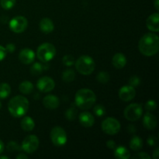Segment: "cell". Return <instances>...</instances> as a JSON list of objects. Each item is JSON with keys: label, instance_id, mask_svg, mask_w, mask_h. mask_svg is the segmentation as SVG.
Segmentation results:
<instances>
[{"label": "cell", "instance_id": "obj_42", "mask_svg": "<svg viewBox=\"0 0 159 159\" xmlns=\"http://www.w3.org/2000/svg\"><path fill=\"white\" fill-rule=\"evenodd\" d=\"M4 148H5L4 143H3L2 141L0 139V155H1V154L3 152V151H4Z\"/></svg>", "mask_w": 159, "mask_h": 159}, {"label": "cell", "instance_id": "obj_40", "mask_svg": "<svg viewBox=\"0 0 159 159\" xmlns=\"http://www.w3.org/2000/svg\"><path fill=\"white\" fill-rule=\"evenodd\" d=\"M127 130L130 133H134L136 132V129H135V127L133 125H129L128 127H127Z\"/></svg>", "mask_w": 159, "mask_h": 159}, {"label": "cell", "instance_id": "obj_38", "mask_svg": "<svg viewBox=\"0 0 159 159\" xmlns=\"http://www.w3.org/2000/svg\"><path fill=\"white\" fill-rule=\"evenodd\" d=\"M5 48H6V51L9 53H13L16 50V47L13 43H8Z\"/></svg>", "mask_w": 159, "mask_h": 159}, {"label": "cell", "instance_id": "obj_11", "mask_svg": "<svg viewBox=\"0 0 159 159\" xmlns=\"http://www.w3.org/2000/svg\"><path fill=\"white\" fill-rule=\"evenodd\" d=\"M37 87L42 93H49L54 89L55 82L51 77L44 76L37 81Z\"/></svg>", "mask_w": 159, "mask_h": 159}, {"label": "cell", "instance_id": "obj_34", "mask_svg": "<svg viewBox=\"0 0 159 159\" xmlns=\"http://www.w3.org/2000/svg\"><path fill=\"white\" fill-rule=\"evenodd\" d=\"M157 108V103L155 100H148L145 104V109L148 112L150 111H154V110H156Z\"/></svg>", "mask_w": 159, "mask_h": 159}, {"label": "cell", "instance_id": "obj_32", "mask_svg": "<svg viewBox=\"0 0 159 159\" xmlns=\"http://www.w3.org/2000/svg\"><path fill=\"white\" fill-rule=\"evenodd\" d=\"M93 111L96 116L101 117V116H103L106 114V108L105 107L102 105H97L94 107L93 109Z\"/></svg>", "mask_w": 159, "mask_h": 159}, {"label": "cell", "instance_id": "obj_18", "mask_svg": "<svg viewBox=\"0 0 159 159\" xmlns=\"http://www.w3.org/2000/svg\"><path fill=\"white\" fill-rule=\"evenodd\" d=\"M112 64L114 68H117V69H121L125 67L126 64H127V58L122 53H116L112 59Z\"/></svg>", "mask_w": 159, "mask_h": 159}, {"label": "cell", "instance_id": "obj_16", "mask_svg": "<svg viewBox=\"0 0 159 159\" xmlns=\"http://www.w3.org/2000/svg\"><path fill=\"white\" fill-rule=\"evenodd\" d=\"M79 122L81 125L84 127H93L95 123V118L93 115L89 112H82L79 116Z\"/></svg>", "mask_w": 159, "mask_h": 159}, {"label": "cell", "instance_id": "obj_5", "mask_svg": "<svg viewBox=\"0 0 159 159\" xmlns=\"http://www.w3.org/2000/svg\"><path fill=\"white\" fill-rule=\"evenodd\" d=\"M56 54L55 47L50 43H42L37 51V57L42 62H48L52 60Z\"/></svg>", "mask_w": 159, "mask_h": 159}, {"label": "cell", "instance_id": "obj_25", "mask_svg": "<svg viewBox=\"0 0 159 159\" xmlns=\"http://www.w3.org/2000/svg\"><path fill=\"white\" fill-rule=\"evenodd\" d=\"M75 79V73L73 70L67 69L62 73V80L65 82H71Z\"/></svg>", "mask_w": 159, "mask_h": 159}, {"label": "cell", "instance_id": "obj_28", "mask_svg": "<svg viewBox=\"0 0 159 159\" xmlns=\"http://www.w3.org/2000/svg\"><path fill=\"white\" fill-rule=\"evenodd\" d=\"M110 76L107 71H100L99 72V74L96 75V79H97L98 82H99L100 83H107V82L110 81Z\"/></svg>", "mask_w": 159, "mask_h": 159}, {"label": "cell", "instance_id": "obj_19", "mask_svg": "<svg viewBox=\"0 0 159 159\" xmlns=\"http://www.w3.org/2000/svg\"><path fill=\"white\" fill-rule=\"evenodd\" d=\"M40 30L44 34H50L54 30V25L52 20L49 18H43L39 23Z\"/></svg>", "mask_w": 159, "mask_h": 159}, {"label": "cell", "instance_id": "obj_4", "mask_svg": "<svg viewBox=\"0 0 159 159\" xmlns=\"http://www.w3.org/2000/svg\"><path fill=\"white\" fill-rule=\"evenodd\" d=\"M76 70L83 75H89L94 71L96 63L93 57L88 55H82L75 61Z\"/></svg>", "mask_w": 159, "mask_h": 159}, {"label": "cell", "instance_id": "obj_45", "mask_svg": "<svg viewBox=\"0 0 159 159\" xmlns=\"http://www.w3.org/2000/svg\"><path fill=\"white\" fill-rule=\"evenodd\" d=\"M0 159H9V157H7V156H0Z\"/></svg>", "mask_w": 159, "mask_h": 159}, {"label": "cell", "instance_id": "obj_29", "mask_svg": "<svg viewBox=\"0 0 159 159\" xmlns=\"http://www.w3.org/2000/svg\"><path fill=\"white\" fill-rule=\"evenodd\" d=\"M16 2V0H0V5L2 9L9 10L15 6Z\"/></svg>", "mask_w": 159, "mask_h": 159}, {"label": "cell", "instance_id": "obj_2", "mask_svg": "<svg viewBox=\"0 0 159 159\" xmlns=\"http://www.w3.org/2000/svg\"><path fill=\"white\" fill-rule=\"evenodd\" d=\"M29 109V100L23 96L12 97L8 103V110L14 117L20 118L24 116Z\"/></svg>", "mask_w": 159, "mask_h": 159}, {"label": "cell", "instance_id": "obj_44", "mask_svg": "<svg viewBox=\"0 0 159 159\" xmlns=\"http://www.w3.org/2000/svg\"><path fill=\"white\" fill-rule=\"evenodd\" d=\"M154 6H155V8L156 9V10L158 11V9H159V0H155V4H154Z\"/></svg>", "mask_w": 159, "mask_h": 159}, {"label": "cell", "instance_id": "obj_8", "mask_svg": "<svg viewBox=\"0 0 159 159\" xmlns=\"http://www.w3.org/2000/svg\"><path fill=\"white\" fill-rule=\"evenodd\" d=\"M102 130L104 133L109 135H115L120 130V124L113 117H108L102 123Z\"/></svg>", "mask_w": 159, "mask_h": 159}, {"label": "cell", "instance_id": "obj_26", "mask_svg": "<svg viewBox=\"0 0 159 159\" xmlns=\"http://www.w3.org/2000/svg\"><path fill=\"white\" fill-rule=\"evenodd\" d=\"M44 70V66L39 62H36L31 66L30 72L33 75H39Z\"/></svg>", "mask_w": 159, "mask_h": 159}, {"label": "cell", "instance_id": "obj_12", "mask_svg": "<svg viewBox=\"0 0 159 159\" xmlns=\"http://www.w3.org/2000/svg\"><path fill=\"white\" fill-rule=\"evenodd\" d=\"M136 96V92L134 87L130 85H125L120 89L119 97L121 100L124 102H128L132 100Z\"/></svg>", "mask_w": 159, "mask_h": 159}, {"label": "cell", "instance_id": "obj_39", "mask_svg": "<svg viewBox=\"0 0 159 159\" xmlns=\"http://www.w3.org/2000/svg\"><path fill=\"white\" fill-rule=\"evenodd\" d=\"M107 146L108 148L113 149V150H114L116 147V144L115 143L114 141H113V140H110V141H108L107 142Z\"/></svg>", "mask_w": 159, "mask_h": 159}, {"label": "cell", "instance_id": "obj_9", "mask_svg": "<svg viewBox=\"0 0 159 159\" xmlns=\"http://www.w3.org/2000/svg\"><path fill=\"white\" fill-rule=\"evenodd\" d=\"M9 29L16 34H21L24 32L28 26L26 18L23 16H17L12 18L9 23Z\"/></svg>", "mask_w": 159, "mask_h": 159}, {"label": "cell", "instance_id": "obj_21", "mask_svg": "<svg viewBox=\"0 0 159 159\" xmlns=\"http://www.w3.org/2000/svg\"><path fill=\"white\" fill-rule=\"evenodd\" d=\"M22 129L25 131H32L35 127V123H34V120L30 116H24L21 121Z\"/></svg>", "mask_w": 159, "mask_h": 159}, {"label": "cell", "instance_id": "obj_36", "mask_svg": "<svg viewBox=\"0 0 159 159\" xmlns=\"http://www.w3.org/2000/svg\"><path fill=\"white\" fill-rule=\"evenodd\" d=\"M157 143H158V139H157V138L155 136L152 135V136H150L148 138V144L150 146H155L157 144Z\"/></svg>", "mask_w": 159, "mask_h": 159}, {"label": "cell", "instance_id": "obj_37", "mask_svg": "<svg viewBox=\"0 0 159 159\" xmlns=\"http://www.w3.org/2000/svg\"><path fill=\"white\" fill-rule=\"evenodd\" d=\"M6 54H7V51H6V48L0 45V61L4 60L5 57H6Z\"/></svg>", "mask_w": 159, "mask_h": 159}, {"label": "cell", "instance_id": "obj_30", "mask_svg": "<svg viewBox=\"0 0 159 159\" xmlns=\"http://www.w3.org/2000/svg\"><path fill=\"white\" fill-rule=\"evenodd\" d=\"M6 148L9 152H15L21 150V146L19 145L15 141H10V142L8 143Z\"/></svg>", "mask_w": 159, "mask_h": 159}, {"label": "cell", "instance_id": "obj_1", "mask_svg": "<svg viewBox=\"0 0 159 159\" xmlns=\"http://www.w3.org/2000/svg\"><path fill=\"white\" fill-rule=\"evenodd\" d=\"M139 51L144 56L151 57L158 52L159 38L158 36L153 33L145 34L138 43Z\"/></svg>", "mask_w": 159, "mask_h": 159}, {"label": "cell", "instance_id": "obj_13", "mask_svg": "<svg viewBox=\"0 0 159 159\" xmlns=\"http://www.w3.org/2000/svg\"><path fill=\"white\" fill-rule=\"evenodd\" d=\"M34 58H35V53L29 48H24V49L21 50L19 54V60L24 65L31 64L32 62H34Z\"/></svg>", "mask_w": 159, "mask_h": 159}, {"label": "cell", "instance_id": "obj_31", "mask_svg": "<svg viewBox=\"0 0 159 159\" xmlns=\"http://www.w3.org/2000/svg\"><path fill=\"white\" fill-rule=\"evenodd\" d=\"M62 63L65 65V66L70 67L75 64V57L72 55L70 54H67L65 55L62 58Z\"/></svg>", "mask_w": 159, "mask_h": 159}, {"label": "cell", "instance_id": "obj_27", "mask_svg": "<svg viewBox=\"0 0 159 159\" xmlns=\"http://www.w3.org/2000/svg\"><path fill=\"white\" fill-rule=\"evenodd\" d=\"M77 110L75 107H70L69 109L66 110L65 112V117L68 120H74L77 116Z\"/></svg>", "mask_w": 159, "mask_h": 159}, {"label": "cell", "instance_id": "obj_46", "mask_svg": "<svg viewBox=\"0 0 159 159\" xmlns=\"http://www.w3.org/2000/svg\"><path fill=\"white\" fill-rule=\"evenodd\" d=\"M2 108V104H1V102H0V110H1Z\"/></svg>", "mask_w": 159, "mask_h": 159}, {"label": "cell", "instance_id": "obj_23", "mask_svg": "<svg viewBox=\"0 0 159 159\" xmlns=\"http://www.w3.org/2000/svg\"><path fill=\"white\" fill-rule=\"evenodd\" d=\"M142 147H143L142 139L138 136H134L130 141V149L137 152V151L141 150V149L142 148Z\"/></svg>", "mask_w": 159, "mask_h": 159}, {"label": "cell", "instance_id": "obj_22", "mask_svg": "<svg viewBox=\"0 0 159 159\" xmlns=\"http://www.w3.org/2000/svg\"><path fill=\"white\" fill-rule=\"evenodd\" d=\"M19 90L21 93L25 95L30 94L34 90V85L32 82H29V81H24V82H21L19 85Z\"/></svg>", "mask_w": 159, "mask_h": 159}, {"label": "cell", "instance_id": "obj_3", "mask_svg": "<svg viewBox=\"0 0 159 159\" xmlns=\"http://www.w3.org/2000/svg\"><path fill=\"white\" fill-rule=\"evenodd\" d=\"M96 101V94L89 89H81L76 93L75 97V105L83 110L91 108Z\"/></svg>", "mask_w": 159, "mask_h": 159}, {"label": "cell", "instance_id": "obj_41", "mask_svg": "<svg viewBox=\"0 0 159 159\" xmlns=\"http://www.w3.org/2000/svg\"><path fill=\"white\" fill-rule=\"evenodd\" d=\"M153 158L155 159H158L159 158V149L156 148L155 152H153Z\"/></svg>", "mask_w": 159, "mask_h": 159}, {"label": "cell", "instance_id": "obj_10", "mask_svg": "<svg viewBox=\"0 0 159 159\" xmlns=\"http://www.w3.org/2000/svg\"><path fill=\"white\" fill-rule=\"evenodd\" d=\"M40 144L38 138L35 135L26 136L23 141L21 149L27 154H32L37 150Z\"/></svg>", "mask_w": 159, "mask_h": 159}, {"label": "cell", "instance_id": "obj_7", "mask_svg": "<svg viewBox=\"0 0 159 159\" xmlns=\"http://www.w3.org/2000/svg\"><path fill=\"white\" fill-rule=\"evenodd\" d=\"M51 140L56 147H62L67 143L68 137L66 131L61 127H54L51 131Z\"/></svg>", "mask_w": 159, "mask_h": 159}, {"label": "cell", "instance_id": "obj_24", "mask_svg": "<svg viewBox=\"0 0 159 159\" xmlns=\"http://www.w3.org/2000/svg\"><path fill=\"white\" fill-rule=\"evenodd\" d=\"M11 93L10 85L6 82L0 83V99H6Z\"/></svg>", "mask_w": 159, "mask_h": 159}, {"label": "cell", "instance_id": "obj_17", "mask_svg": "<svg viewBox=\"0 0 159 159\" xmlns=\"http://www.w3.org/2000/svg\"><path fill=\"white\" fill-rule=\"evenodd\" d=\"M157 119L153 114L148 112L144 114V118H143V124L144 127L148 130H154L157 127Z\"/></svg>", "mask_w": 159, "mask_h": 159}, {"label": "cell", "instance_id": "obj_43", "mask_svg": "<svg viewBox=\"0 0 159 159\" xmlns=\"http://www.w3.org/2000/svg\"><path fill=\"white\" fill-rule=\"evenodd\" d=\"M16 158L17 159H23V158L26 159V158H27V156H26V155H23V154H19V155H17Z\"/></svg>", "mask_w": 159, "mask_h": 159}, {"label": "cell", "instance_id": "obj_6", "mask_svg": "<svg viewBox=\"0 0 159 159\" xmlns=\"http://www.w3.org/2000/svg\"><path fill=\"white\" fill-rule=\"evenodd\" d=\"M143 113V108L141 104L135 102L127 106L124 112V117L129 121H137L141 117Z\"/></svg>", "mask_w": 159, "mask_h": 159}, {"label": "cell", "instance_id": "obj_35", "mask_svg": "<svg viewBox=\"0 0 159 159\" xmlns=\"http://www.w3.org/2000/svg\"><path fill=\"white\" fill-rule=\"evenodd\" d=\"M133 159H151V157L145 152H140L132 157Z\"/></svg>", "mask_w": 159, "mask_h": 159}, {"label": "cell", "instance_id": "obj_20", "mask_svg": "<svg viewBox=\"0 0 159 159\" xmlns=\"http://www.w3.org/2000/svg\"><path fill=\"white\" fill-rule=\"evenodd\" d=\"M114 156L116 158L128 159L130 158V154L128 149L126 148L124 146H119L116 147V148L114 149Z\"/></svg>", "mask_w": 159, "mask_h": 159}, {"label": "cell", "instance_id": "obj_33", "mask_svg": "<svg viewBox=\"0 0 159 159\" xmlns=\"http://www.w3.org/2000/svg\"><path fill=\"white\" fill-rule=\"evenodd\" d=\"M128 83L129 85L135 88V87H138L141 84V79L138 76L133 75L130 78V79L128 81Z\"/></svg>", "mask_w": 159, "mask_h": 159}, {"label": "cell", "instance_id": "obj_15", "mask_svg": "<svg viewBox=\"0 0 159 159\" xmlns=\"http://www.w3.org/2000/svg\"><path fill=\"white\" fill-rule=\"evenodd\" d=\"M43 104L49 110H55L60 105V101L57 96L54 95H48L43 98Z\"/></svg>", "mask_w": 159, "mask_h": 159}, {"label": "cell", "instance_id": "obj_14", "mask_svg": "<svg viewBox=\"0 0 159 159\" xmlns=\"http://www.w3.org/2000/svg\"><path fill=\"white\" fill-rule=\"evenodd\" d=\"M146 26L149 30L152 32H158L159 31V14L158 12L152 14L149 16L146 20Z\"/></svg>", "mask_w": 159, "mask_h": 159}]
</instances>
